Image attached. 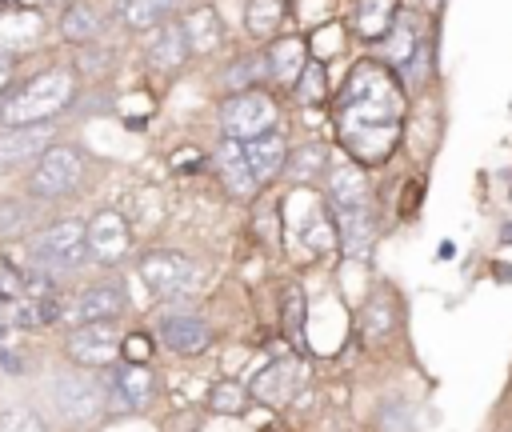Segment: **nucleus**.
<instances>
[{"label": "nucleus", "instance_id": "4c0bfd02", "mask_svg": "<svg viewBox=\"0 0 512 432\" xmlns=\"http://www.w3.org/2000/svg\"><path fill=\"white\" fill-rule=\"evenodd\" d=\"M124 356H128L132 364H148V360H152V336L132 332V336L124 340Z\"/></svg>", "mask_w": 512, "mask_h": 432}, {"label": "nucleus", "instance_id": "6ab92c4d", "mask_svg": "<svg viewBox=\"0 0 512 432\" xmlns=\"http://www.w3.org/2000/svg\"><path fill=\"white\" fill-rule=\"evenodd\" d=\"M324 180H328V208L368 204V176L360 164H332Z\"/></svg>", "mask_w": 512, "mask_h": 432}, {"label": "nucleus", "instance_id": "423d86ee", "mask_svg": "<svg viewBox=\"0 0 512 432\" xmlns=\"http://www.w3.org/2000/svg\"><path fill=\"white\" fill-rule=\"evenodd\" d=\"M136 272L148 284V292L160 296V300H176V296H184V292L196 288V264H192V256L172 252V248L144 252L140 264H136Z\"/></svg>", "mask_w": 512, "mask_h": 432}, {"label": "nucleus", "instance_id": "f8f14e48", "mask_svg": "<svg viewBox=\"0 0 512 432\" xmlns=\"http://www.w3.org/2000/svg\"><path fill=\"white\" fill-rule=\"evenodd\" d=\"M188 56H192V44H188L180 20H164L160 28H152V36H148V44H144V64H148V72L172 76V72H180V68L188 64Z\"/></svg>", "mask_w": 512, "mask_h": 432}, {"label": "nucleus", "instance_id": "2eb2a0df", "mask_svg": "<svg viewBox=\"0 0 512 432\" xmlns=\"http://www.w3.org/2000/svg\"><path fill=\"white\" fill-rule=\"evenodd\" d=\"M156 340L180 356H196L212 344V328L200 316H164L156 328Z\"/></svg>", "mask_w": 512, "mask_h": 432}, {"label": "nucleus", "instance_id": "a211bd4d", "mask_svg": "<svg viewBox=\"0 0 512 432\" xmlns=\"http://www.w3.org/2000/svg\"><path fill=\"white\" fill-rule=\"evenodd\" d=\"M180 24H184V36L192 44V56H208V52H216L224 44V20H220V12L212 4L188 8L180 16Z\"/></svg>", "mask_w": 512, "mask_h": 432}, {"label": "nucleus", "instance_id": "39448f33", "mask_svg": "<svg viewBox=\"0 0 512 432\" xmlns=\"http://www.w3.org/2000/svg\"><path fill=\"white\" fill-rule=\"evenodd\" d=\"M84 176V156L80 148L72 144H48L40 152V160L32 164V176H28V188L36 200H56V196H68Z\"/></svg>", "mask_w": 512, "mask_h": 432}, {"label": "nucleus", "instance_id": "c756f323", "mask_svg": "<svg viewBox=\"0 0 512 432\" xmlns=\"http://www.w3.org/2000/svg\"><path fill=\"white\" fill-rule=\"evenodd\" d=\"M248 396H252V388H240L236 380H220L208 392V408L220 412V416H240L248 408Z\"/></svg>", "mask_w": 512, "mask_h": 432}, {"label": "nucleus", "instance_id": "2f4dec72", "mask_svg": "<svg viewBox=\"0 0 512 432\" xmlns=\"http://www.w3.org/2000/svg\"><path fill=\"white\" fill-rule=\"evenodd\" d=\"M360 324H364V336H368V340L388 336V332H392V304H388L384 296H372L368 308H364V316H360Z\"/></svg>", "mask_w": 512, "mask_h": 432}, {"label": "nucleus", "instance_id": "9b49d317", "mask_svg": "<svg viewBox=\"0 0 512 432\" xmlns=\"http://www.w3.org/2000/svg\"><path fill=\"white\" fill-rule=\"evenodd\" d=\"M48 144H52L48 124H0V172L36 164Z\"/></svg>", "mask_w": 512, "mask_h": 432}, {"label": "nucleus", "instance_id": "a19ab883", "mask_svg": "<svg viewBox=\"0 0 512 432\" xmlns=\"http://www.w3.org/2000/svg\"><path fill=\"white\" fill-rule=\"evenodd\" d=\"M48 4H56V8H68V4H76V0H48Z\"/></svg>", "mask_w": 512, "mask_h": 432}, {"label": "nucleus", "instance_id": "393cba45", "mask_svg": "<svg viewBox=\"0 0 512 432\" xmlns=\"http://www.w3.org/2000/svg\"><path fill=\"white\" fill-rule=\"evenodd\" d=\"M128 308V296L120 284H92L80 296V320H116Z\"/></svg>", "mask_w": 512, "mask_h": 432}, {"label": "nucleus", "instance_id": "b1692460", "mask_svg": "<svg viewBox=\"0 0 512 432\" xmlns=\"http://www.w3.org/2000/svg\"><path fill=\"white\" fill-rule=\"evenodd\" d=\"M360 40L368 44H380L392 24H396V0H356V16H352Z\"/></svg>", "mask_w": 512, "mask_h": 432}, {"label": "nucleus", "instance_id": "4468645a", "mask_svg": "<svg viewBox=\"0 0 512 432\" xmlns=\"http://www.w3.org/2000/svg\"><path fill=\"white\" fill-rule=\"evenodd\" d=\"M212 164H216V172H220L224 188H228L236 200H252V196L260 192V180H256V172H252V164H248V156H244V144H240V140L224 136V140H220V148H216V156H212Z\"/></svg>", "mask_w": 512, "mask_h": 432}, {"label": "nucleus", "instance_id": "72a5a7b5", "mask_svg": "<svg viewBox=\"0 0 512 432\" xmlns=\"http://www.w3.org/2000/svg\"><path fill=\"white\" fill-rule=\"evenodd\" d=\"M324 88H328V80H324V64L308 60V68H304L300 80H296V96H300L304 104H320V100H324Z\"/></svg>", "mask_w": 512, "mask_h": 432}, {"label": "nucleus", "instance_id": "5701e85b", "mask_svg": "<svg viewBox=\"0 0 512 432\" xmlns=\"http://www.w3.org/2000/svg\"><path fill=\"white\" fill-rule=\"evenodd\" d=\"M100 28H104V12L96 4H88V0L68 4L64 16H60V36L68 44H92L100 36Z\"/></svg>", "mask_w": 512, "mask_h": 432}, {"label": "nucleus", "instance_id": "0eeeda50", "mask_svg": "<svg viewBox=\"0 0 512 432\" xmlns=\"http://www.w3.org/2000/svg\"><path fill=\"white\" fill-rule=\"evenodd\" d=\"M52 400H56V408H60L68 420L84 424V420H92V416L108 404V388H104V376L60 372V376L52 380Z\"/></svg>", "mask_w": 512, "mask_h": 432}, {"label": "nucleus", "instance_id": "ddd939ff", "mask_svg": "<svg viewBox=\"0 0 512 432\" xmlns=\"http://www.w3.org/2000/svg\"><path fill=\"white\" fill-rule=\"evenodd\" d=\"M284 220L296 228V236H300L304 248H312V252H328V248L340 240L336 216H328V208H324L320 200H308V196H304L300 208H284Z\"/></svg>", "mask_w": 512, "mask_h": 432}, {"label": "nucleus", "instance_id": "58836bf2", "mask_svg": "<svg viewBox=\"0 0 512 432\" xmlns=\"http://www.w3.org/2000/svg\"><path fill=\"white\" fill-rule=\"evenodd\" d=\"M12 68H16V60H12V52H4V48H0V92L8 88V80H12Z\"/></svg>", "mask_w": 512, "mask_h": 432}, {"label": "nucleus", "instance_id": "4be33fe9", "mask_svg": "<svg viewBox=\"0 0 512 432\" xmlns=\"http://www.w3.org/2000/svg\"><path fill=\"white\" fill-rule=\"evenodd\" d=\"M292 384H296V360H272L268 368H260L252 376V396L264 400V404H284L292 396Z\"/></svg>", "mask_w": 512, "mask_h": 432}, {"label": "nucleus", "instance_id": "cd10ccee", "mask_svg": "<svg viewBox=\"0 0 512 432\" xmlns=\"http://www.w3.org/2000/svg\"><path fill=\"white\" fill-rule=\"evenodd\" d=\"M116 16H120V24H128L132 32H152V28H160L172 12H168L160 0H116Z\"/></svg>", "mask_w": 512, "mask_h": 432}, {"label": "nucleus", "instance_id": "c85d7f7f", "mask_svg": "<svg viewBox=\"0 0 512 432\" xmlns=\"http://www.w3.org/2000/svg\"><path fill=\"white\" fill-rule=\"evenodd\" d=\"M384 48H388V60H392L396 68H408V64L416 60V52H420V36H416V28H412L408 16H396L392 32L384 36Z\"/></svg>", "mask_w": 512, "mask_h": 432}, {"label": "nucleus", "instance_id": "e433bc0d", "mask_svg": "<svg viewBox=\"0 0 512 432\" xmlns=\"http://www.w3.org/2000/svg\"><path fill=\"white\" fill-rule=\"evenodd\" d=\"M108 64H112V52L104 44H96V40L92 44H80V68L84 72H104Z\"/></svg>", "mask_w": 512, "mask_h": 432}, {"label": "nucleus", "instance_id": "9d476101", "mask_svg": "<svg viewBox=\"0 0 512 432\" xmlns=\"http://www.w3.org/2000/svg\"><path fill=\"white\" fill-rule=\"evenodd\" d=\"M132 248V228H128V216L120 208H100L92 220H88V252L92 260L100 264H116L124 260Z\"/></svg>", "mask_w": 512, "mask_h": 432}, {"label": "nucleus", "instance_id": "473e14b6", "mask_svg": "<svg viewBox=\"0 0 512 432\" xmlns=\"http://www.w3.org/2000/svg\"><path fill=\"white\" fill-rule=\"evenodd\" d=\"M284 332L300 344L304 340V292H300V284H288L284 288Z\"/></svg>", "mask_w": 512, "mask_h": 432}, {"label": "nucleus", "instance_id": "dca6fc26", "mask_svg": "<svg viewBox=\"0 0 512 432\" xmlns=\"http://www.w3.org/2000/svg\"><path fill=\"white\" fill-rule=\"evenodd\" d=\"M336 216V232L348 256H368L372 240H376V216L372 204H352V208H332Z\"/></svg>", "mask_w": 512, "mask_h": 432}, {"label": "nucleus", "instance_id": "f03ea898", "mask_svg": "<svg viewBox=\"0 0 512 432\" xmlns=\"http://www.w3.org/2000/svg\"><path fill=\"white\" fill-rule=\"evenodd\" d=\"M72 100H76V76H72V68H44L32 80H24L0 104V124H48Z\"/></svg>", "mask_w": 512, "mask_h": 432}, {"label": "nucleus", "instance_id": "ea45409f", "mask_svg": "<svg viewBox=\"0 0 512 432\" xmlns=\"http://www.w3.org/2000/svg\"><path fill=\"white\" fill-rule=\"evenodd\" d=\"M0 368L4 372H24V356L20 352H0Z\"/></svg>", "mask_w": 512, "mask_h": 432}, {"label": "nucleus", "instance_id": "a878e982", "mask_svg": "<svg viewBox=\"0 0 512 432\" xmlns=\"http://www.w3.org/2000/svg\"><path fill=\"white\" fill-rule=\"evenodd\" d=\"M264 76H272L268 48H256V52L236 56V60L224 68V88H228V92H244V88H256Z\"/></svg>", "mask_w": 512, "mask_h": 432}, {"label": "nucleus", "instance_id": "aec40b11", "mask_svg": "<svg viewBox=\"0 0 512 432\" xmlns=\"http://www.w3.org/2000/svg\"><path fill=\"white\" fill-rule=\"evenodd\" d=\"M268 64H272V80L296 88L300 72L308 68V44L300 36H280L268 44Z\"/></svg>", "mask_w": 512, "mask_h": 432}, {"label": "nucleus", "instance_id": "1a4fd4ad", "mask_svg": "<svg viewBox=\"0 0 512 432\" xmlns=\"http://www.w3.org/2000/svg\"><path fill=\"white\" fill-rule=\"evenodd\" d=\"M64 348L80 368H108L116 360V352L124 348V340L112 328V320H84L80 328H72L64 336Z\"/></svg>", "mask_w": 512, "mask_h": 432}, {"label": "nucleus", "instance_id": "7ed1b4c3", "mask_svg": "<svg viewBox=\"0 0 512 432\" xmlns=\"http://www.w3.org/2000/svg\"><path fill=\"white\" fill-rule=\"evenodd\" d=\"M32 264L36 268H48V272H60V268H84V260L92 256L88 252V224L80 220H56L48 228H40L32 240Z\"/></svg>", "mask_w": 512, "mask_h": 432}, {"label": "nucleus", "instance_id": "c9c22d12", "mask_svg": "<svg viewBox=\"0 0 512 432\" xmlns=\"http://www.w3.org/2000/svg\"><path fill=\"white\" fill-rule=\"evenodd\" d=\"M380 432H412V416H408V408L404 404H384L380 408Z\"/></svg>", "mask_w": 512, "mask_h": 432}, {"label": "nucleus", "instance_id": "f704fd0d", "mask_svg": "<svg viewBox=\"0 0 512 432\" xmlns=\"http://www.w3.org/2000/svg\"><path fill=\"white\" fill-rule=\"evenodd\" d=\"M0 432H48V428L32 408H4L0 412Z\"/></svg>", "mask_w": 512, "mask_h": 432}, {"label": "nucleus", "instance_id": "7c9ffc66", "mask_svg": "<svg viewBox=\"0 0 512 432\" xmlns=\"http://www.w3.org/2000/svg\"><path fill=\"white\" fill-rule=\"evenodd\" d=\"M28 224H32V204L4 196V200H0V236H4V240H16V236L28 232Z\"/></svg>", "mask_w": 512, "mask_h": 432}, {"label": "nucleus", "instance_id": "f257e3e1", "mask_svg": "<svg viewBox=\"0 0 512 432\" xmlns=\"http://www.w3.org/2000/svg\"><path fill=\"white\" fill-rule=\"evenodd\" d=\"M404 124V88L400 80L376 64H352L340 100H336V132L356 164H380L392 156Z\"/></svg>", "mask_w": 512, "mask_h": 432}, {"label": "nucleus", "instance_id": "20e7f679", "mask_svg": "<svg viewBox=\"0 0 512 432\" xmlns=\"http://www.w3.org/2000/svg\"><path fill=\"white\" fill-rule=\"evenodd\" d=\"M276 120H280V108L260 88L228 92V100L220 104V124H224V136H232V140H252L260 132H272Z\"/></svg>", "mask_w": 512, "mask_h": 432}, {"label": "nucleus", "instance_id": "412c9836", "mask_svg": "<svg viewBox=\"0 0 512 432\" xmlns=\"http://www.w3.org/2000/svg\"><path fill=\"white\" fill-rule=\"evenodd\" d=\"M328 144H320V140H308V144H300V148H288V160H284V176L292 180V184H312V180H320V176H328Z\"/></svg>", "mask_w": 512, "mask_h": 432}, {"label": "nucleus", "instance_id": "bb28decb", "mask_svg": "<svg viewBox=\"0 0 512 432\" xmlns=\"http://www.w3.org/2000/svg\"><path fill=\"white\" fill-rule=\"evenodd\" d=\"M284 16H288V0H248V8H244V28H248V36H256V40H272V36L280 32Z\"/></svg>", "mask_w": 512, "mask_h": 432}, {"label": "nucleus", "instance_id": "f3484780", "mask_svg": "<svg viewBox=\"0 0 512 432\" xmlns=\"http://www.w3.org/2000/svg\"><path fill=\"white\" fill-rule=\"evenodd\" d=\"M240 144H244V156H248V164H252V172H256L260 184L284 176L288 140H284L276 128H272V132H260V136H252V140H240Z\"/></svg>", "mask_w": 512, "mask_h": 432}, {"label": "nucleus", "instance_id": "6e6552de", "mask_svg": "<svg viewBox=\"0 0 512 432\" xmlns=\"http://www.w3.org/2000/svg\"><path fill=\"white\" fill-rule=\"evenodd\" d=\"M100 372H104V388H108V408L112 412H140L156 392V376H152L148 364L124 360V364H108Z\"/></svg>", "mask_w": 512, "mask_h": 432}]
</instances>
